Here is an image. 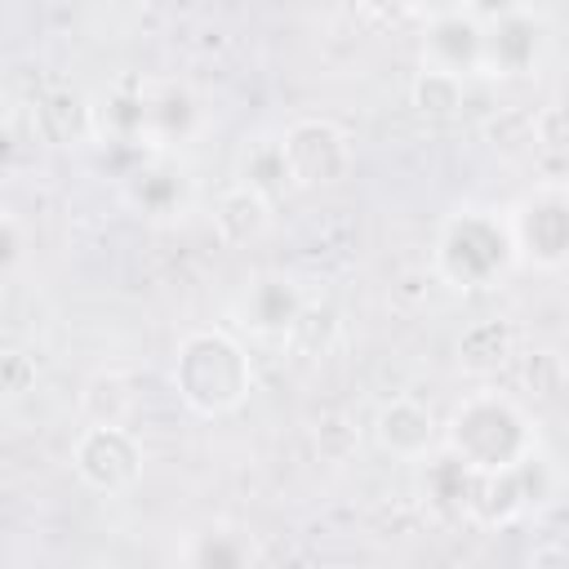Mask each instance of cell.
Wrapping results in <instances>:
<instances>
[{
    "label": "cell",
    "mask_w": 569,
    "mask_h": 569,
    "mask_svg": "<svg viewBox=\"0 0 569 569\" xmlns=\"http://www.w3.org/2000/svg\"><path fill=\"white\" fill-rule=\"evenodd\" d=\"M440 445L471 471H498V467H516L538 449V422L525 413L516 396L480 387L449 409L440 427Z\"/></svg>",
    "instance_id": "obj_1"
},
{
    "label": "cell",
    "mask_w": 569,
    "mask_h": 569,
    "mask_svg": "<svg viewBox=\"0 0 569 569\" xmlns=\"http://www.w3.org/2000/svg\"><path fill=\"white\" fill-rule=\"evenodd\" d=\"M169 382L178 400L200 418L236 413L253 391V360L244 342L227 329H191L178 338Z\"/></svg>",
    "instance_id": "obj_2"
},
{
    "label": "cell",
    "mask_w": 569,
    "mask_h": 569,
    "mask_svg": "<svg viewBox=\"0 0 569 569\" xmlns=\"http://www.w3.org/2000/svg\"><path fill=\"white\" fill-rule=\"evenodd\" d=\"M516 267L507 218L493 209H453L431 244V271L458 293H485Z\"/></svg>",
    "instance_id": "obj_3"
},
{
    "label": "cell",
    "mask_w": 569,
    "mask_h": 569,
    "mask_svg": "<svg viewBox=\"0 0 569 569\" xmlns=\"http://www.w3.org/2000/svg\"><path fill=\"white\" fill-rule=\"evenodd\" d=\"M502 218H507L516 267H533V271L565 267V258H569V191L560 178H547L533 191H525Z\"/></svg>",
    "instance_id": "obj_4"
},
{
    "label": "cell",
    "mask_w": 569,
    "mask_h": 569,
    "mask_svg": "<svg viewBox=\"0 0 569 569\" xmlns=\"http://www.w3.org/2000/svg\"><path fill=\"white\" fill-rule=\"evenodd\" d=\"M71 467L93 493H129L142 480V445L124 422H84L71 445Z\"/></svg>",
    "instance_id": "obj_5"
},
{
    "label": "cell",
    "mask_w": 569,
    "mask_h": 569,
    "mask_svg": "<svg viewBox=\"0 0 569 569\" xmlns=\"http://www.w3.org/2000/svg\"><path fill=\"white\" fill-rule=\"evenodd\" d=\"M280 151H284V169H289V187H333L351 173L356 164V147L351 138L325 120V116H302L280 133Z\"/></svg>",
    "instance_id": "obj_6"
},
{
    "label": "cell",
    "mask_w": 569,
    "mask_h": 569,
    "mask_svg": "<svg viewBox=\"0 0 569 569\" xmlns=\"http://www.w3.org/2000/svg\"><path fill=\"white\" fill-rule=\"evenodd\" d=\"M485 22V40H480V76H529L547 44H551V27L533 4H511Z\"/></svg>",
    "instance_id": "obj_7"
},
{
    "label": "cell",
    "mask_w": 569,
    "mask_h": 569,
    "mask_svg": "<svg viewBox=\"0 0 569 569\" xmlns=\"http://www.w3.org/2000/svg\"><path fill=\"white\" fill-rule=\"evenodd\" d=\"M231 316H236V325L244 333H253L262 342H284L302 325L307 302H302V289H298L293 276H284V271H258L236 293Z\"/></svg>",
    "instance_id": "obj_8"
},
{
    "label": "cell",
    "mask_w": 569,
    "mask_h": 569,
    "mask_svg": "<svg viewBox=\"0 0 569 569\" xmlns=\"http://www.w3.org/2000/svg\"><path fill=\"white\" fill-rule=\"evenodd\" d=\"M120 200L138 213V218H151V222H164V218H178L191 200V178L187 169L178 164L173 151H142L124 173H120Z\"/></svg>",
    "instance_id": "obj_9"
},
{
    "label": "cell",
    "mask_w": 569,
    "mask_h": 569,
    "mask_svg": "<svg viewBox=\"0 0 569 569\" xmlns=\"http://www.w3.org/2000/svg\"><path fill=\"white\" fill-rule=\"evenodd\" d=\"M480 40H485V22L467 4H445L427 18L418 62L427 71H449V76L471 80L480 76Z\"/></svg>",
    "instance_id": "obj_10"
},
{
    "label": "cell",
    "mask_w": 569,
    "mask_h": 569,
    "mask_svg": "<svg viewBox=\"0 0 569 569\" xmlns=\"http://www.w3.org/2000/svg\"><path fill=\"white\" fill-rule=\"evenodd\" d=\"M204 124V107L187 80H142V147L178 151Z\"/></svg>",
    "instance_id": "obj_11"
},
{
    "label": "cell",
    "mask_w": 569,
    "mask_h": 569,
    "mask_svg": "<svg viewBox=\"0 0 569 569\" xmlns=\"http://www.w3.org/2000/svg\"><path fill=\"white\" fill-rule=\"evenodd\" d=\"M84 124L98 147H142V76L98 89L84 107Z\"/></svg>",
    "instance_id": "obj_12"
},
{
    "label": "cell",
    "mask_w": 569,
    "mask_h": 569,
    "mask_svg": "<svg viewBox=\"0 0 569 569\" xmlns=\"http://www.w3.org/2000/svg\"><path fill=\"white\" fill-rule=\"evenodd\" d=\"M373 440H378L382 453H391V458H400V462H422V458L440 445V422H436V413H431L422 400L396 396V400H387V405L378 409V418H373Z\"/></svg>",
    "instance_id": "obj_13"
},
{
    "label": "cell",
    "mask_w": 569,
    "mask_h": 569,
    "mask_svg": "<svg viewBox=\"0 0 569 569\" xmlns=\"http://www.w3.org/2000/svg\"><path fill=\"white\" fill-rule=\"evenodd\" d=\"M213 231L222 236V244H236V249L258 244L271 231V200L231 182L213 204Z\"/></svg>",
    "instance_id": "obj_14"
},
{
    "label": "cell",
    "mask_w": 569,
    "mask_h": 569,
    "mask_svg": "<svg viewBox=\"0 0 569 569\" xmlns=\"http://www.w3.org/2000/svg\"><path fill=\"white\" fill-rule=\"evenodd\" d=\"M422 498L436 516H449V520H467V498H471V480L476 471L467 462H458L449 449H440L436 458L427 453L422 458Z\"/></svg>",
    "instance_id": "obj_15"
},
{
    "label": "cell",
    "mask_w": 569,
    "mask_h": 569,
    "mask_svg": "<svg viewBox=\"0 0 569 569\" xmlns=\"http://www.w3.org/2000/svg\"><path fill=\"white\" fill-rule=\"evenodd\" d=\"M236 182L276 200L284 196L289 187V169H284V151H280V133H258V138H244V147L236 151Z\"/></svg>",
    "instance_id": "obj_16"
},
{
    "label": "cell",
    "mask_w": 569,
    "mask_h": 569,
    "mask_svg": "<svg viewBox=\"0 0 569 569\" xmlns=\"http://www.w3.org/2000/svg\"><path fill=\"white\" fill-rule=\"evenodd\" d=\"M516 356V333L507 320H480L458 338V365L471 378H493Z\"/></svg>",
    "instance_id": "obj_17"
},
{
    "label": "cell",
    "mask_w": 569,
    "mask_h": 569,
    "mask_svg": "<svg viewBox=\"0 0 569 569\" xmlns=\"http://www.w3.org/2000/svg\"><path fill=\"white\" fill-rule=\"evenodd\" d=\"M182 565L191 569H240V565H253L258 560V547L249 533H231V529H204V533H191L187 547L178 551Z\"/></svg>",
    "instance_id": "obj_18"
},
{
    "label": "cell",
    "mask_w": 569,
    "mask_h": 569,
    "mask_svg": "<svg viewBox=\"0 0 569 569\" xmlns=\"http://www.w3.org/2000/svg\"><path fill=\"white\" fill-rule=\"evenodd\" d=\"M409 102L427 120H453L462 111V102H467V80L462 76H449V71L418 67V76L409 84Z\"/></svg>",
    "instance_id": "obj_19"
},
{
    "label": "cell",
    "mask_w": 569,
    "mask_h": 569,
    "mask_svg": "<svg viewBox=\"0 0 569 569\" xmlns=\"http://www.w3.org/2000/svg\"><path fill=\"white\" fill-rule=\"evenodd\" d=\"M84 418L89 422H124L129 418V409H133V391H129V378L124 373H116V369H107V373H98V378H89V387H84Z\"/></svg>",
    "instance_id": "obj_20"
},
{
    "label": "cell",
    "mask_w": 569,
    "mask_h": 569,
    "mask_svg": "<svg viewBox=\"0 0 569 569\" xmlns=\"http://www.w3.org/2000/svg\"><path fill=\"white\" fill-rule=\"evenodd\" d=\"M525 378L533 382V396H542V400L560 396V382H565L560 356H556V351H529V360H525Z\"/></svg>",
    "instance_id": "obj_21"
},
{
    "label": "cell",
    "mask_w": 569,
    "mask_h": 569,
    "mask_svg": "<svg viewBox=\"0 0 569 569\" xmlns=\"http://www.w3.org/2000/svg\"><path fill=\"white\" fill-rule=\"evenodd\" d=\"M356 4H360L365 18H373L382 27H400V22H409L413 13L427 9V0H356Z\"/></svg>",
    "instance_id": "obj_22"
},
{
    "label": "cell",
    "mask_w": 569,
    "mask_h": 569,
    "mask_svg": "<svg viewBox=\"0 0 569 569\" xmlns=\"http://www.w3.org/2000/svg\"><path fill=\"white\" fill-rule=\"evenodd\" d=\"M22 249H27V236H22V222H18L13 213H0V276L18 267V258H22Z\"/></svg>",
    "instance_id": "obj_23"
},
{
    "label": "cell",
    "mask_w": 569,
    "mask_h": 569,
    "mask_svg": "<svg viewBox=\"0 0 569 569\" xmlns=\"http://www.w3.org/2000/svg\"><path fill=\"white\" fill-rule=\"evenodd\" d=\"M533 133H538V142H547L551 151L565 142V111H560V102H547V107H542V116L533 120Z\"/></svg>",
    "instance_id": "obj_24"
},
{
    "label": "cell",
    "mask_w": 569,
    "mask_h": 569,
    "mask_svg": "<svg viewBox=\"0 0 569 569\" xmlns=\"http://www.w3.org/2000/svg\"><path fill=\"white\" fill-rule=\"evenodd\" d=\"M511 4H520V0H467V9H471L476 18H493V13L511 9Z\"/></svg>",
    "instance_id": "obj_25"
},
{
    "label": "cell",
    "mask_w": 569,
    "mask_h": 569,
    "mask_svg": "<svg viewBox=\"0 0 569 569\" xmlns=\"http://www.w3.org/2000/svg\"><path fill=\"white\" fill-rule=\"evenodd\" d=\"M0 120H4V93H0Z\"/></svg>",
    "instance_id": "obj_26"
}]
</instances>
